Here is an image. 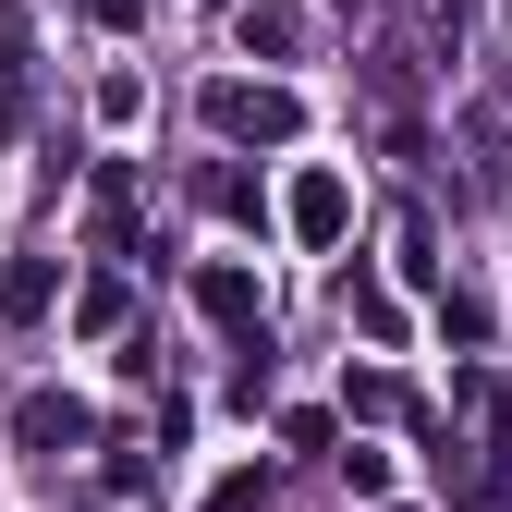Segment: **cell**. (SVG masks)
I'll return each mask as SVG.
<instances>
[{"label": "cell", "mask_w": 512, "mask_h": 512, "mask_svg": "<svg viewBox=\"0 0 512 512\" xmlns=\"http://www.w3.org/2000/svg\"><path fill=\"white\" fill-rule=\"evenodd\" d=\"M196 110H208V135H220V147H293V135H305V98L269 86V74H220Z\"/></svg>", "instance_id": "1"}, {"label": "cell", "mask_w": 512, "mask_h": 512, "mask_svg": "<svg viewBox=\"0 0 512 512\" xmlns=\"http://www.w3.org/2000/svg\"><path fill=\"white\" fill-rule=\"evenodd\" d=\"M196 305H208V330L269 342V293H256V269H244V256H208V269H196Z\"/></svg>", "instance_id": "2"}, {"label": "cell", "mask_w": 512, "mask_h": 512, "mask_svg": "<svg viewBox=\"0 0 512 512\" xmlns=\"http://www.w3.org/2000/svg\"><path fill=\"white\" fill-rule=\"evenodd\" d=\"M13 439H25V452H49V464H61V452H74V439H86V403H74V391H25V403H13Z\"/></svg>", "instance_id": "3"}, {"label": "cell", "mask_w": 512, "mask_h": 512, "mask_svg": "<svg viewBox=\"0 0 512 512\" xmlns=\"http://www.w3.org/2000/svg\"><path fill=\"white\" fill-rule=\"evenodd\" d=\"M342 220H354V183L342 171H293V232L305 244H342Z\"/></svg>", "instance_id": "4"}, {"label": "cell", "mask_w": 512, "mask_h": 512, "mask_svg": "<svg viewBox=\"0 0 512 512\" xmlns=\"http://www.w3.org/2000/svg\"><path fill=\"white\" fill-rule=\"evenodd\" d=\"M232 37H244L256 61H293V49H305V13H293V0H232Z\"/></svg>", "instance_id": "5"}, {"label": "cell", "mask_w": 512, "mask_h": 512, "mask_svg": "<svg viewBox=\"0 0 512 512\" xmlns=\"http://www.w3.org/2000/svg\"><path fill=\"white\" fill-rule=\"evenodd\" d=\"M49 293H61V269H49V256H13V269H0V330H37V317H49Z\"/></svg>", "instance_id": "6"}, {"label": "cell", "mask_w": 512, "mask_h": 512, "mask_svg": "<svg viewBox=\"0 0 512 512\" xmlns=\"http://www.w3.org/2000/svg\"><path fill=\"white\" fill-rule=\"evenodd\" d=\"M342 305H354V330H366V342H403V305L378 293V281H342Z\"/></svg>", "instance_id": "7"}, {"label": "cell", "mask_w": 512, "mask_h": 512, "mask_svg": "<svg viewBox=\"0 0 512 512\" xmlns=\"http://www.w3.org/2000/svg\"><path fill=\"white\" fill-rule=\"evenodd\" d=\"M0 86H25V0H0Z\"/></svg>", "instance_id": "8"}, {"label": "cell", "mask_w": 512, "mask_h": 512, "mask_svg": "<svg viewBox=\"0 0 512 512\" xmlns=\"http://www.w3.org/2000/svg\"><path fill=\"white\" fill-rule=\"evenodd\" d=\"M256 500H269V476H220L208 488V512H256Z\"/></svg>", "instance_id": "9"}]
</instances>
